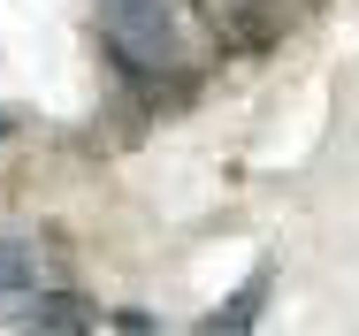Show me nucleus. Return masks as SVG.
<instances>
[{
    "instance_id": "f257e3e1",
    "label": "nucleus",
    "mask_w": 359,
    "mask_h": 336,
    "mask_svg": "<svg viewBox=\"0 0 359 336\" xmlns=\"http://www.w3.org/2000/svg\"><path fill=\"white\" fill-rule=\"evenodd\" d=\"M176 39H184L176 0H100V46L145 92L161 84V69H176Z\"/></svg>"
},
{
    "instance_id": "f03ea898",
    "label": "nucleus",
    "mask_w": 359,
    "mask_h": 336,
    "mask_svg": "<svg viewBox=\"0 0 359 336\" xmlns=\"http://www.w3.org/2000/svg\"><path fill=\"white\" fill-rule=\"evenodd\" d=\"M268 298H276V268L260 260V268L245 275V283H237V290H229L191 336H252V329H260V314H268Z\"/></svg>"
},
{
    "instance_id": "7ed1b4c3",
    "label": "nucleus",
    "mask_w": 359,
    "mask_h": 336,
    "mask_svg": "<svg viewBox=\"0 0 359 336\" xmlns=\"http://www.w3.org/2000/svg\"><path fill=\"white\" fill-rule=\"evenodd\" d=\"M31 329L39 336H84L92 329V306H84L76 290H46V298L31 306Z\"/></svg>"
},
{
    "instance_id": "20e7f679",
    "label": "nucleus",
    "mask_w": 359,
    "mask_h": 336,
    "mask_svg": "<svg viewBox=\"0 0 359 336\" xmlns=\"http://www.w3.org/2000/svg\"><path fill=\"white\" fill-rule=\"evenodd\" d=\"M31 283H39L31 237H0V298H15V290H31Z\"/></svg>"
},
{
    "instance_id": "39448f33",
    "label": "nucleus",
    "mask_w": 359,
    "mask_h": 336,
    "mask_svg": "<svg viewBox=\"0 0 359 336\" xmlns=\"http://www.w3.org/2000/svg\"><path fill=\"white\" fill-rule=\"evenodd\" d=\"M23 130V115H15V107H0V137H15Z\"/></svg>"
}]
</instances>
